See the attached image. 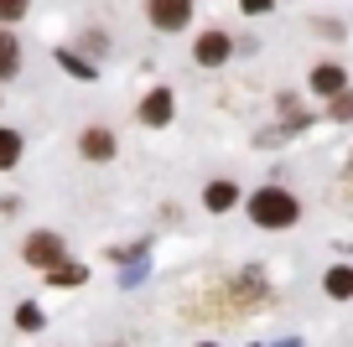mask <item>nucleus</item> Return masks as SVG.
<instances>
[{
    "label": "nucleus",
    "mask_w": 353,
    "mask_h": 347,
    "mask_svg": "<svg viewBox=\"0 0 353 347\" xmlns=\"http://www.w3.org/2000/svg\"><path fill=\"white\" fill-rule=\"evenodd\" d=\"M296 213H301L296 197L281 192V187H260V192L250 197V218L260 228H291V223H296Z\"/></svg>",
    "instance_id": "nucleus-1"
},
{
    "label": "nucleus",
    "mask_w": 353,
    "mask_h": 347,
    "mask_svg": "<svg viewBox=\"0 0 353 347\" xmlns=\"http://www.w3.org/2000/svg\"><path fill=\"white\" fill-rule=\"evenodd\" d=\"M145 16H151V26H161V32H182L192 16V0H145Z\"/></svg>",
    "instance_id": "nucleus-2"
},
{
    "label": "nucleus",
    "mask_w": 353,
    "mask_h": 347,
    "mask_svg": "<svg viewBox=\"0 0 353 347\" xmlns=\"http://www.w3.org/2000/svg\"><path fill=\"white\" fill-rule=\"evenodd\" d=\"M21 254H26V264H37V270H57V264H63V239H57V233H32Z\"/></svg>",
    "instance_id": "nucleus-3"
},
{
    "label": "nucleus",
    "mask_w": 353,
    "mask_h": 347,
    "mask_svg": "<svg viewBox=\"0 0 353 347\" xmlns=\"http://www.w3.org/2000/svg\"><path fill=\"white\" fill-rule=\"evenodd\" d=\"M229 52H234V42L223 32H203L198 36V47H192V57H198L203 67H219V63H229Z\"/></svg>",
    "instance_id": "nucleus-4"
},
{
    "label": "nucleus",
    "mask_w": 353,
    "mask_h": 347,
    "mask_svg": "<svg viewBox=\"0 0 353 347\" xmlns=\"http://www.w3.org/2000/svg\"><path fill=\"white\" fill-rule=\"evenodd\" d=\"M78 145H83L88 161H110V156H114V135L99 130V125H94V130H83V140H78Z\"/></svg>",
    "instance_id": "nucleus-5"
},
{
    "label": "nucleus",
    "mask_w": 353,
    "mask_h": 347,
    "mask_svg": "<svg viewBox=\"0 0 353 347\" xmlns=\"http://www.w3.org/2000/svg\"><path fill=\"white\" fill-rule=\"evenodd\" d=\"M141 120H145V125H166V120H172V94H166V88L145 94V104H141Z\"/></svg>",
    "instance_id": "nucleus-6"
},
{
    "label": "nucleus",
    "mask_w": 353,
    "mask_h": 347,
    "mask_svg": "<svg viewBox=\"0 0 353 347\" xmlns=\"http://www.w3.org/2000/svg\"><path fill=\"white\" fill-rule=\"evenodd\" d=\"M312 94H332V98H338V94H343V67H338V63L312 67Z\"/></svg>",
    "instance_id": "nucleus-7"
},
{
    "label": "nucleus",
    "mask_w": 353,
    "mask_h": 347,
    "mask_svg": "<svg viewBox=\"0 0 353 347\" xmlns=\"http://www.w3.org/2000/svg\"><path fill=\"white\" fill-rule=\"evenodd\" d=\"M203 202H208L213 213H223V207H234V202H239V187H234V182H213Z\"/></svg>",
    "instance_id": "nucleus-8"
},
{
    "label": "nucleus",
    "mask_w": 353,
    "mask_h": 347,
    "mask_svg": "<svg viewBox=\"0 0 353 347\" xmlns=\"http://www.w3.org/2000/svg\"><path fill=\"white\" fill-rule=\"evenodd\" d=\"M327 295H338V301L353 295V264H338V270L327 275Z\"/></svg>",
    "instance_id": "nucleus-9"
},
{
    "label": "nucleus",
    "mask_w": 353,
    "mask_h": 347,
    "mask_svg": "<svg viewBox=\"0 0 353 347\" xmlns=\"http://www.w3.org/2000/svg\"><path fill=\"white\" fill-rule=\"evenodd\" d=\"M16 67H21V52H16L11 32H0V78H11Z\"/></svg>",
    "instance_id": "nucleus-10"
},
{
    "label": "nucleus",
    "mask_w": 353,
    "mask_h": 347,
    "mask_svg": "<svg viewBox=\"0 0 353 347\" xmlns=\"http://www.w3.org/2000/svg\"><path fill=\"white\" fill-rule=\"evenodd\" d=\"M16 161H21V135L0 130V166H16Z\"/></svg>",
    "instance_id": "nucleus-11"
},
{
    "label": "nucleus",
    "mask_w": 353,
    "mask_h": 347,
    "mask_svg": "<svg viewBox=\"0 0 353 347\" xmlns=\"http://www.w3.org/2000/svg\"><path fill=\"white\" fill-rule=\"evenodd\" d=\"M83 280V264H57L52 270V285H78Z\"/></svg>",
    "instance_id": "nucleus-12"
},
{
    "label": "nucleus",
    "mask_w": 353,
    "mask_h": 347,
    "mask_svg": "<svg viewBox=\"0 0 353 347\" xmlns=\"http://www.w3.org/2000/svg\"><path fill=\"white\" fill-rule=\"evenodd\" d=\"M26 16V0H0V21H21Z\"/></svg>",
    "instance_id": "nucleus-13"
},
{
    "label": "nucleus",
    "mask_w": 353,
    "mask_h": 347,
    "mask_svg": "<svg viewBox=\"0 0 353 347\" xmlns=\"http://www.w3.org/2000/svg\"><path fill=\"white\" fill-rule=\"evenodd\" d=\"M332 114H338V120H353V94H338V98H332Z\"/></svg>",
    "instance_id": "nucleus-14"
},
{
    "label": "nucleus",
    "mask_w": 353,
    "mask_h": 347,
    "mask_svg": "<svg viewBox=\"0 0 353 347\" xmlns=\"http://www.w3.org/2000/svg\"><path fill=\"white\" fill-rule=\"evenodd\" d=\"M16 322H21L26 332H32V326H42V311H37V306H21V316H16Z\"/></svg>",
    "instance_id": "nucleus-15"
},
{
    "label": "nucleus",
    "mask_w": 353,
    "mask_h": 347,
    "mask_svg": "<svg viewBox=\"0 0 353 347\" xmlns=\"http://www.w3.org/2000/svg\"><path fill=\"white\" fill-rule=\"evenodd\" d=\"M239 6H244V11H250V16H260V11H270L276 0H239Z\"/></svg>",
    "instance_id": "nucleus-16"
}]
</instances>
